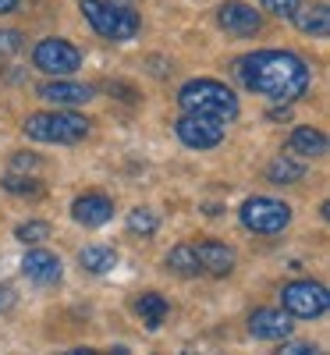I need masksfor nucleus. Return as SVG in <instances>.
<instances>
[{"instance_id":"nucleus-20","label":"nucleus","mask_w":330,"mask_h":355,"mask_svg":"<svg viewBox=\"0 0 330 355\" xmlns=\"http://www.w3.org/2000/svg\"><path fill=\"white\" fill-rule=\"evenodd\" d=\"M167 270L177 274V277H196V274H199V263H196L192 245H174V249L167 252Z\"/></svg>"},{"instance_id":"nucleus-19","label":"nucleus","mask_w":330,"mask_h":355,"mask_svg":"<svg viewBox=\"0 0 330 355\" xmlns=\"http://www.w3.org/2000/svg\"><path fill=\"white\" fill-rule=\"evenodd\" d=\"M135 309H139L146 327H160V323L167 320V299H164V295H157V291H146Z\"/></svg>"},{"instance_id":"nucleus-5","label":"nucleus","mask_w":330,"mask_h":355,"mask_svg":"<svg viewBox=\"0 0 330 355\" xmlns=\"http://www.w3.org/2000/svg\"><path fill=\"white\" fill-rule=\"evenodd\" d=\"M281 302H284V313H288V316L320 320V316L330 309V295H327V288L316 284V281H291V284H284V291H281Z\"/></svg>"},{"instance_id":"nucleus-11","label":"nucleus","mask_w":330,"mask_h":355,"mask_svg":"<svg viewBox=\"0 0 330 355\" xmlns=\"http://www.w3.org/2000/svg\"><path fill=\"white\" fill-rule=\"evenodd\" d=\"M21 274L36 284H57L64 274L61 266V256L57 252H46V249H28L25 259H21Z\"/></svg>"},{"instance_id":"nucleus-8","label":"nucleus","mask_w":330,"mask_h":355,"mask_svg":"<svg viewBox=\"0 0 330 355\" xmlns=\"http://www.w3.org/2000/svg\"><path fill=\"white\" fill-rule=\"evenodd\" d=\"M217 25L224 28L227 36H238V40H249L263 28V15L259 8L252 4H242V0H224L217 8Z\"/></svg>"},{"instance_id":"nucleus-28","label":"nucleus","mask_w":330,"mask_h":355,"mask_svg":"<svg viewBox=\"0 0 330 355\" xmlns=\"http://www.w3.org/2000/svg\"><path fill=\"white\" fill-rule=\"evenodd\" d=\"M15 288L11 284H0V313H8V309H15Z\"/></svg>"},{"instance_id":"nucleus-23","label":"nucleus","mask_w":330,"mask_h":355,"mask_svg":"<svg viewBox=\"0 0 330 355\" xmlns=\"http://www.w3.org/2000/svg\"><path fill=\"white\" fill-rule=\"evenodd\" d=\"M15 239L25 242V245H40L43 239H50V224L46 220H25V224H18Z\"/></svg>"},{"instance_id":"nucleus-31","label":"nucleus","mask_w":330,"mask_h":355,"mask_svg":"<svg viewBox=\"0 0 330 355\" xmlns=\"http://www.w3.org/2000/svg\"><path fill=\"white\" fill-rule=\"evenodd\" d=\"M64 355H96V352H89V348H71V352H64Z\"/></svg>"},{"instance_id":"nucleus-6","label":"nucleus","mask_w":330,"mask_h":355,"mask_svg":"<svg viewBox=\"0 0 330 355\" xmlns=\"http://www.w3.org/2000/svg\"><path fill=\"white\" fill-rule=\"evenodd\" d=\"M242 224L256 234H281L291 224V210L281 199H270V196H252L242 206Z\"/></svg>"},{"instance_id":"nucleus-29","label":"nucleus","mask_w":330,"mask_h":355,"mask_svg":"<svg viewBox=\"0 0 330 355\" xmlns=\"http://www.w3.org/2000/svg\"><path fill=\"white\" fill-rule=\"evenodd\" d=\"M266 117H270V121H291V110L288 107H274Z\"/></svg>"},{"instance_id":"nucleus-21","label":"nucleus","mask_w":330,"mask_h":355,"mask_svg":"<svg viewBox=\"0 0 330 355\" xmlns=\"http://www.w3.org/2000/svg\"><path fill=\"white\" fill-rule=\"evenodd\" d=\"M160 227V217L149 210V206H135V210L128 214V231L139 234V239H149V234H157Z\"/></svg>"},{"instance_id":"nucleus-24","label":"nucleus","mask_w":330,"mask_h":355,"mask_svg":"<svg viewBox=\"0 0 330 355\" xmlns=\"http://www.w3.org/2000/svg\"><path fill=\"white\" fill-rule=\"evenodd\" d=\"M259 4H263L270 15H277V18H295L298 8H302V0H259Z\"/></svg>"},{"instance_id":"nucleus-3","label":"nucleus","mask_w":330,"mask_h":355,"mask_svg":"<svg viewBox=\"0 0 330 355\" xmlns=\"http://www.w3.org/2000/svg\"><path fill=\"white\" fill-rule=\"evenodd\" d=\"M78 8L85 21L93 25V33L110 43H125L139 36V28H142V18L128 4H117V0H78Z\"/></svg>"},{"instance_id":"nucleus-26","label":"nucleus","mask_w":330,"mask_h":355,"mask_svg":"<svg viewBox=\"0 0 330 355\" xmlns=\"http://www.w3.org/2000/svg\"><path fill=\"white\" fill-rule=\"evenodd\" d=\"M281 355H323V352L316 345H309V341H284Z\"/></svg>"},{"instance_id":"nucleus-10","label":"nucleus","mask_w":330,"mask_h":355,"mask_svg":"<svg viewBox=\"0 0 330 355\" xmlns=\"http://www.w3.org/2000/svg\"><path fill=\"white\" fill-rule=\"evenodd\" d=\"M196 252V263H199V270L202 274H214V277H227L234 270V249L224 245V242H214V239H206L199 245H192Z\"/></svg>"},{"instance_id":"nucleus-25","label":"nucleus","mask_w":330,"mask_h":355,"mask_svg":"<svg viewBox=\"0 0 330 355\" xmlns=\"http://www.w3.org/2000/svg\"><path fill=\"white\" fill-rule=\"evenodd\" d=\"M21 33L18 28H0V57H11V53H18L21 50Z\"/></svg>"},{"instance_id":"nucleus-22","label":"nucleus","mask_w":330,"mask_h":355,"mask_svg":"<svg viewBox=\"0 0 330 355\" xmlns=\"http://www.w3.org/2000/svg\"><path fill=\"white\" fill-rule=\"evenodd\" d=\"M4 189L15 192V196H43V185H40V178H28V174H8L4 178Z\"/></svg>"},{"instance_id":"nucleus-16","label":"nucleus","mask_w":330,"mask_h":355,"mask_svg":"<svg viewBox=\"0 0 330 355\" xmlns=\"http://www.w3.org/2000/svg\"><path fill=\"white\" fill-rule=\"evenodd\" d=\"M306 36H316V40H327L330 33V8L327 4H316V8H298V15L291 18Z\"/></svg>"},{"instance_id":"nucleus-2","label":"nucleus","mask_w":330,"mask_h":355,"mask_svg":"<svg viewBox=\"0 0 330 355\" xmlns=\"http://www.w3.org/2000/svg\"><path fill=\"white\" fill-rule=\"evenodd\" d=\"M177 107L196 117H209L217 125H227L238 117V96L217 78H192L177 93Z\"/></svg>"},{"instance_id":"nucleus-14","label":"nucleus","mask_w":330,"mask_h":355,"mask_svg":"<svg viewBox=\"0 0 330 355\" xmlns=\"http://www.w3.org/2000/svg\"><path fill=\"white\" fill-rule=\"evenodd\" d=\"M71 217L85 227H100L114 217V202L103 196V192H85L71 202Z\"/></svg>"},{"instance_id":"nucleus-12","label":"nucleus","mask_w":330,"mask_h":355,"mask_svg":"<svg viewBox=\"0 0 330 355\" xmlns=\"http://www.w3.org/2000/svg\"><path fill=\"white\" fill-rule=\"evenodd\" d=\"M291 327H295V323L288 320L284 309H256L249 316V331L259 341H288L291 338Z\"/></svg>"},{"instance_id":"nucleus-13","label":"nucleus","mask_w":330,"mask_h":355,"mask_svg":"<svg viewBox=\"0 0 330 355\" xmlns=\"http://www.w3.org/2000/svg\"><path fill=\"white\" fill-rule=\"evenodd\" d=\"M40 96L53 107H78V103L93 100V89L82 82H71V78H50L40 85Z\"/></svg>"},{"instance_id":"nucleus-1","label":"nucleus","mask_w":330,"mask_h":355,"mask_svg":"<svg viewBox=\"0 0 330 355\" xmlns=\"http://www.w3.org/2000/svg\"><path fill=\"white\" fill-rule=\"evenodd\" d=\"M238 78H242L245 89H252V93H259L266 100L291 103L309 89L313 71L302 57L291 53V50H259V53L242 57Z\"/></svg>"},{"instance_id":"nucleus-4","label":"nucleus","mask_w":330,"mask_h":355,"mask_svg":"<svg viewBox=\"0 0 330 355\" xmlns=\"http://www.w3.org/2000/svg\"><path fill=\"white\" fill-rule=\"evenodd\" d=\"M25 135L33 142H57V146H75L89 135V121L75 110H43V114H28L25 117Z\"/></svg>"},{"instance_id":"nucleus-32","label":"nucleus","mask_w":330,"mask_h":355,"mask_svg":"<svg viewBox=\"0 0 330 355\" xmlns=\"http://www.w3.org/2000/svg\"><path fill=\"white\" fill-rule=\"evenodd\" d=\"M117 4H125V0H117Z\"/></svg>"},{"instance_id":"nucleus-15","label":"nucleus","mask_w":330,"mask_h":355,"mask_svg":"<svg viewBox=\"0 0 330 355\" xmlns=\"http://www.w3.org/2000/svg\"><path fill=\"white\" fill-rule=\"evenodd\" d=\"M288 150L295 157H323L327 153V135L320 128H295L288 139Z\"/></svg>"},{"instance_id":"nucleus-18","label":"nucleus","mask_w":330,"mask_h":355,"mask_svg":"<svg viewBox=\"0 0 330 355\" xmlns=\"http://www.w3.org/2000/svg\"><path fill=\"white\" fill-rule=\"evenodd\" d=\"M78 263H82V270H89V274H107V270L117 266V252L107 249V245H85L78 252Z\"/></svg>"},{"instance_id":"nucleus-9","label":"nucleus","mask_w":330,"mask_h":355,"mask_svg":"<svg viewBox=\"0 0 330 355\" xmlns=\"http://www.w3.org/2000/svg\"><path fill=\"white\" fill-rule=\"evenodd\" d=\"M177 139H182L189 150H214L224 142V125L209 121V117H196V114H182L174 125Z\"/></svg>"},{"instance_id":"nucleus-17","label":"nucleus","mask_w":330,"mask_h":355,"mask_svg":"<svg viewBox=\"0 0 330 355\" xmlns=\"http://www.w3.org/2000/svg\"><path fill=\"white\" fill-rule=\"evenodd\" d=\"M298 178H306V167L295 157H274L266 164V182H274V185H295Z\"/></svg>"},{"instance_id":"nucleus-27","label":"nucleus","mask_w":330,"mask_h":355,"mask_svg":"<svg viewBox=\"0 0 330 355\" xmlns=\"http://www.w3.org/2000/svg\"><path fill=\"white\" fill-rule=\"evenodd\" d=\"M28 167H40V157H33V153H18L15 160H11V171L18 174V171H28Z\"/></svg>"},{"instance_id":"nucleus-30","label":"nucleus","mask_w":330,"mask_h":355,"mask_svg":"<svg viewBox=\"0 0 330 355\" xmlns=\"http://www.w3.org/2000/svg\"><path fill=\"white\" fill-rule=\"evenodd\" d=\"M18 4H21V0H0V15H11Z\"/></svg>"},{"instance_id":"nucleus-7","label":"nucleus","mask_w":330,"mask_h":355,"mask_svg":"<svg viewBox=\"0 0 330 355\" xmlns=\"http://www.w3.org/2000/svg\"><path fill=\"white\" fill-rule=\"evenodd\" d=\"M33 64L53 78H71L82 68V53L78 46H71L68 40H43L33 50Z\"/></svg>"}]
</instances>
